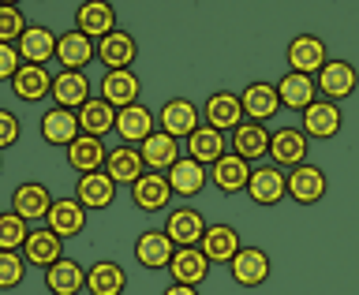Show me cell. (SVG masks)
Returning <instances> with one entry per match:
<instances>
[{"label":"cell","instance_id":"277c9868","mask_svg":"<svg viewBox=\"0 0 359 295\" xmlns=\"http://www.w3.org/2000/svg\"><path fill=\"white\" fill-rule=\"evenodd\" d=\"M307 150H311V139L299 128H292V123H288V128L269 131V165L292 172V168L307 165Z\"/></svg>","mask_w":359,"mask_h":295},{"label":"cell","instance_id":"e0dca14e","mask_svg":"<svg viewBox=\"0 0 359 295\" xmlns=\"http://www.w3.org/2000/svg\"><path fill=\"white\" fill-rule=\"evenodd\" d=\"M101 101H105V105H112V109H128V105H139V94H142V83H139V75L131 71H105L101 75Z\"/></svg>","mask_w":359,"mask_h":295},{"label":"cell","instance_id":"8992f818","mask_svg":"<svg viewBox=\"0 0 359 295\" xmlns=\"http://www.w3.org/2000/svg\"><path fill=\"white\" fill-rule=\"evenodd\" d=\"M314 90H318V97L333 101V105H341L344 97H352L355 90H359V71H355V64H348V60H330L318 75H314Z\"/></svg>","mask_w":359,"mask_h":295},{"label":"cell","instance_id":"ffe728a7","mask_svg":"<svg viewBox=\"0 0 359 295\" xmlns=\"http://www.w3.org/2000/svg\"><path fill=\"white\" fill-rule=\"evenodd\" d=\"M8 86H11V94H15L22 105H38V101H45L49 90H53V71L41 67V64H22Z\"/></svg>","mask_w":359,"mask_h":295},{"label":"cell","instance_id":"7bdbcfd3","mask_svg":"<svg viewBox=\"0 0 359 295\" xmlns=\"http://www.w3.org/2000/svg\"><path fill=\"white\" fill-rule=\"evenodd\" d=\"M22 139V123H19V116L11 109H4L0 105V153L8 150V146H15Z\"/></svg>","mask_w":359,"mask_h":295},{"label":"cell","instance_id":"f1b7e54d","mask_svg":"<svg viewBox=\"0 0 359 295\" xmlns=\"http://www.w3.org/2000/svg\"><path fill=\"white\" fill-rule=\"evenodd\" d=\"M251 168L243 157H236L232 150L221 157V161L210 165V184L221 191V195H240V191H247V179H251Z\"/></svg>","mask_w":359,"mask_h":295},{"label":"cell","instance_id":"ee69618b","mask_svg":"<svg viewBox=\"0 0 359 295\" xmlns=\"http://www.w3.org/2000/svg\"><path fill=\"white\" fill-rule=\"evenodd\" d=\"M19 67H22V56L15 45H0V83H11Z\"/></svg>","mask_w":359,"mask_h":295},{"label":"cell","instance_id":"cb8c5ba5","mask_svg":"<svg viewBox=\"0 0 359 295\" xmlns=\"http://www.w3.org/2000/svg\"><path fill=\"white\" fill-rule=\"evenodd\" d=\"M105 153H109L105 139H94V135H79V139L64 150V161H67V168H72V172L90 176V172H101V165H105Z\"/></svg>","mask_w":359,"mask_h":295},{"label":"cell","instance_id":"6da1fadb","mask_svg":"<svg viewBox=\"0 0 359 295\" xmlns=\"http://www.w3.org/2000/svg\"><path fill=\"white\" fill-rule=\"evenodd\" d=\"M202 128V109L191 97H168L161 109H157V131L172 135L176 142L191 139Z\"/></svg>","mask_w":359,"mask_h":295},{"label":"cell","instance_id":"bcb514c9","mask_svg":"<svg viewBox=\"0 0 359 295\" xmlns=\"http://www.w3.org/2000/svg\"><path fill=\"white\" fill-rule=\"evenodd\" d=\"M0 168H4V153H0Z\"/></svg>","mask_w":359,"mask_h":295},{"label":"cell","instance_id":"ac0fdd59","mask_svg":"<svg viewBox=\"0 0 359 295\" xmlns=\"http://www.w3.org/2000/svg\"><path fill=\"white\" fill-rule=\"evenodd\" d=\"M165 179H168V187H172V198H195V195H202V191H206V184H210V168L198 165V161H191V157L184 153V157H180V161L165 172Z\"/></svg>","mask_w":359,"mask_h":295},{"label":"cell","instance_id":"74e56055","mask_svg":"<svg viewBox=\"0 0 359 295\" xmlns=\"http://www.w3.org/2000/svg\"><path fill=\"white\" fill-rule=\"evenodd\" d=\"M128 288V273H123L120 262H109V258H101L86 269V291L90 295H123Z\"/></svg>","mask_w":359,"mask_h":295},{"label":"cell","instance_id":"4dcf8cb0","mask_svg":"<svg viewBox=\"0 0 359 295\" xmlns=\"http://www.w3.org/2000/svg\"><path fill=\"white\" fill-rule=\"evenodd\" d=\"M101 172H105L112 184H135L142 172H146V165H142V157H139V146H112V150L105 153V165H101Z\"/></svg>","mask_w":359,"mask_h":295},{"label":"cell","instance_id":"7a4b0ae2","mask_svg":"<svg viewBox=\"0 0 359 295\" xmlns=\"http://www.w3.org/2000/svg\"><path fill=\"white\" fill-rule=\"evenodd\" d=\"M247 198L255 206H280L288 198V172L277 165H255L251 179H247Z\"/></svg>","mask_w":359,"mask_h":295},{"label":"cell","instance_id":"83f0119b","mask_svg":"<svg viewBox=\"0 0 359 295\" xmlns=\"http://www.w3.org/2000/svg\"><path fill=\"white\" fill-rule=\"evenodd\" d=\"M240 109H243V120L266 123L269 116H277V112H280L277 86L273 83H247L240 90Z\"/></svg>","mask_w":359,"mask_h":295},{"label":"cell","instance_id":"44dd1931","mask_svg":"<svg viewBox=\"0 0 359 295\" xmlns=\"http://www.w3.org/2000/svg\"><path fill=\"white\" fill-rule=\"evenodd\" d=\"M86 206H79V198H53V206H49V217H45V228L56 232L60 240H72V235H79L86 228Z\"/></svg>","mask_w":359,"mask_h":295},{"label":"cell","instance_id":"2e32d148","mask_svg":"<svg viewBox=\"0 0 359 295\" xmlns=\"http://www.w3.org/2000/svg\"><path fill=\"white\" fill-rule=\"evenodd\" d=\"M75 30L86 34L90 41H101L116 30V8L105 4V0H86V4L75 8Z\"/></svg>","mask_w":359,"mask_h":295},{"label":"cell","instance_id":"3957f363","mask_svg":"<svg viewBox=\"0 0 359 295\" xmlns=\"http://www.w3.org/2000/svg\"><path fill=\"white\" fill-rule=\"evenodd\" d=\"M341 128H344L341 105H333V101H325V97H318L314 105H307V109L299 112V131L307 135V139H314V142L337 139V135H341Z\"/></svg>","mask_w":359,"mask_h":295},{"label":"cell","instance_id":"f546056e","mask_svg":"<svg viewBox=\"0 0 359 295\" xmlns=\"http://www.w3.org/2000/svg\"><path fill=\"white\" fill-rule=\"evenodd\" d=\"M56 109H72L79 112L90 101V78L83 71H56L53 75V90H49Z\"/></svg>","mask_w":359,"mask_h":295},{"label":"cell","instance_id":"836d02e7","mask_svg":"<svg viewBox=\"0 0 359 295\" xmlns=\"http://www.w3.org/2000/svg\"><path fill=\"white\" fill-rule=\"evenodd\" d=\"M90 60H94V41L86 34H79L72 27L56 38V64H60V71H83Z\"/></svg>","mask_w":359,"mask_h":295},{"label":"cell","instance_id":"603a6c76","mask_svg":"<svg viewBox=\"0 0 359 295\" xmlns=\"http://www.w3.org/2000/svg\"><path fill=\"white\" fill-rule=\"evenodd\" d=\"M154 131H157V112H150L146 105H128L116 112V135L123 146H142Z\"/></svg>","mask_w":359,"mask_h":295},{"label":"cell","instance_id":"f6af8a7d","mask_svg":"<svg viewBox=\"0 0 359 295\" xmlns=\"http://www.w3.org/2000/svg\"><path fill=\"white\" fill-rule=\"evenodd\" d=\"M161 295H198V288H187V284H168Z\"/></svg>","mask_w":359,"mask_h":295},{"label":"cell","instance_id":"7c38bea8","mask_svg":"<svg viewBox=\"0 0 359 295\" xmlns=\"http://www.w3.org/2000/svg\"><path fill=\"white\" fill-rule=\"evenodd\" d=\"M176 254V243L165 235V228H146L135 240V262H139L146 273H157V269H168Z\"/></svg>","mask_w":359,"mask_h":295},{"label":"cell","instance_id":"5bb4252c","mask_svg":"<svg viewBox=\"0 0 359 295\" xmlns=\"http://www.w3.org/2000/svg\"><path fill=\"white\" fill-rule=\"evenodd\" d=\"M325 191H330V179L318 165H299L288 172V198L296 202V206H314V202L325 198Z\"/></svg>","mask_w":359,"mask_h":295},{"label":"cell","instance_id":"9a60e30c","mask_svg":"<svg viewBox=\"0 0 359 295\" xmlns=\"http://www.w3.org/2000/svg\"><path fill=\"white\" fill-rule=\"evenodd\" d=\"M165 235L176 247H198V240L206 235V217L195 206H176L165 217Z\"/></svg>","mask_w":359,"mask_h":295},{"label":"cell","instance_id":"484cf974","mask_svg":"<svg viewBox=\"0 0 359 295\" xmlns=\"http://www.w3.org/2000/svg\"><path fill=\"white\" fill-rule=\"evenodd\" d=\"M240 247V232L232 224H206V235L198 240V251L210 258V266H229Z\"/></svg>","mask_w":359,"mask_h":295},{"label":"cell","instance_id":"4fadbf2b","mask_svg":"<svg viewBox=\"0 0 359 295\" xmlns=\"http://www.w3.org/2000/svg\"><path fill=\"white\" fill-rule=\"evenodd\" d=\"M38 135H41V142L45 146H72L79 135V112H72V109H56V105H49L41 112V120H38Z\"/></svg>","mask_w":359,"mask_h":295},{"label":"cell","instance_id":"f35d334b","mask_svg":"<svg viewBox=\"0 0 359 295\" xmlns=\"http://www.w3.org/2000/svg\"><path fill=\"white\" fill-rule=\"evenodd\" d=\"M79 131L94 135V139H105V135L116 131V109L105 105L101 97H90L83 109H79Z\"/></svg>","mask_w":359,"mask_h":295},{"label":"cell","instance_id":"d6a6232c","mask_svg":"<svg viewBox=\"0 0 359 295\" xmlns=\"http://www.w3.org/2000/svg\"><path fill=\"white\" fill-rule=\"evenodd\" d=\"M273 86H277V101H280V109L303 112L307 105H314V101H318V90H314V78H311V75L285 71Z\"/></svg>","mask_w":359,"mask_h":295},{"label":"cell","instance_id":"8d00e7d4","mask_svg":"<svg viewBox=\"0 0 359 295\" xmlns=\"http://www.w3.org/2000/svg\"><path fill=\"white\" fill-rule=\"evenodd\" d=\"M116 184L105 176V172H90V176H79V184H75V198H79V206H86V210H109L112 202H116Z\"/></svg>","mask_w":359,"mask_h":295},{"label":"cell","instance_id":"b9f144b4","mask_svg":"<svg viewBox=\"0 0 359 295\" xmlns=\"http://www.w3.org/2000/svg\"><path fill=\"white\" fill-rule=\"evenodd\" d=\"M27 27L30 22L22 19V11L15 4H0V45H15Z\"/></svg>","mask_w":359,"mask_h":295},{"label":"cell","instance_id":"60d3db41","mask_svg":"<svg viewBox=\"0 0 359 295\" xmlns=\"http://www.w3.org/2000/svg\"><path fill=\"white\" fill-rule=\"evenodd\" d=\"M27 277V258L19 251H0V291H11Z\"/></svg>","mask_w":359,"mask_h":295},{"label":"cell","instance_id":"ba28073f","mask_svg":"<svg viewBox=\"0 0 359 295\" xmlns=\"http://www.w3.org/2000/svg\"><path fill=\"white\" fill-rule=\"evenodd\" d=\"M202 123L213 131H221V135H232L243 123L240 94H232V90H213L206 97V105H202Z\"/></svg>","mask_w":359,"mask_h":295},{"label":"cell","instance_id":"d4e9b609","mask_svg":"<svg viewBox=\"0 0 359 295\" xmlns=\"http://www.w3.org/2000/svg\"><path fill=\"white\" fill-rule=\"evenodd\" d=\"M19 254L27 258V266L49 269V266H56L64 258V240L41 224V228H30V235H27V243H22Z\"/></svg>","mask_w":359,"mask_h":295},{"label":"cell","instance_id":"1f68e13d","mask_svg":"<svg viewBox=\"0 0 359 295\" xmlns=\"http://www.w3.org/2000/svg\"><path fill=\"white\" fill-rule=\"evenodd\" d=\"M45 288L49 295H83L86 291V269L83 262H75V258H60L56 266L45 269Z\"/></svg>","mask_w":359,"mask_h":295},{"label":"cell","instance_id":"7402d4cb","mask_svg":"<svg viewBox=\"0 0 359 295\" xmlns=\"http://www.w3.org/2000/svg\"><path fill=\"white\" fill-rule=\"evenodd\" d=\"M56 38H60V34H53L49 27L30 22V27L22 30V38L15 41L22 64H41V67H49V60H56Z\"/></svg>","mask_w":359,"mask_h":295},{"label":"cell","instance_id":"e575fe53","mask_svg":"<svg viewBox=\"0 0 359 295\" xmlns=\"http://www.w3.org/2000/svg\"><path fill=\"white\" fill-rule=\"evenodd\" d=\"M139 157H142V165H146V172H168L180 157V142L172 139V135H165V131H154L150 139H146L139 146Z\"/></svg>","mask_w":359,"mask_h":295},{"label":"cell","instance_id":"30bf717a","mask_svg":"<svg viewBox=\"0 0 359 295\" xmlns=\"http://www.w3.org/2000/svg\"><path fill=\"white\" fill-rule=\"evenodd\" d=\"M135 56H139V41H135V34L120 30V27L109 38L94 41V60L105 64V71H128L135 64Z\"/></svg>","mask_w":359,"mask_h":295},{"label":"cell","instance_id":"ab89813d","mask_svg":"<svg viewBox=\"0 0 359 295\" xmlns=\"http://www.w3.org/2000/svg\"><path fill=\"white\" fill-rule=\"evenodd\" d=\"M30 235V224L11 210H0V251H22Z\"/></svg>","mask_w":359,"mask_h":295},{"label":"cell","instance_id":"4316f807","mask_svg":"<svg viewBox=\"0 0 359 295\" xmlns=\"http://www.w3.org/2000/svg\"><path fill=\"white\" fill-rule=\"evenodd\" d=\"M210 258L198 251V247H176L172 262H168V273H172V284H187V288H198L202 280L210 277Z\"/></svg>","mask_w":359,"mask_h":295},{"label":"cell","instance_id":"8fae6325","mask_svg":"<svg viewBox=\"0 0 359 295\" xmlns=\"http://www.w3.org/2000/svg\"><path fill=\"white\" fill-rule=\"evenodd\" d=\"M131 206L142 213H165L172 206V187H168L165 172H142L131 184Z\"/></svg>","mask_w":359,"mask_h":295},{"label":"cell","instance_id":"d6986e66","mask_svg":"<svg viewBox=\"0 0 359 295\" xmlns=\"http://www.w3.org/2000/svg\"><path fill=\"white\" fill-rule=\"evenodd\" d=\"M229 150H232L236 157H243L247 165H255V161H262V157H269V131H266V123L243 120L240 128L229 135Z\"/></svg>","mask_w":359,"mask_h":295},{"label":"cell","instance_id":"52a82bcc","mask_svg":"<svg viewBox=\"0 0 359 295\" xmlns=\"http://www.w3.org/2000/svg\"><path fill=\"white\" fill-rule=\"evenodd\" d=\"M11 213H19L27 224H38L49 217V206H53V191L41 184V179H22V184L11 191Z\"/></svg>","mask_w":359,"mask_h":295},{"label":"cell","instance_id":"d590c367","mask_svg":"<svg viewBox=\"0 0 359 295\" xmlns=\"http://www.w3.org/2000/svg\"><path fill=\"white\" fill-rule=\"evenodd\" d=\"M184 142H187L184 150H187L191 161H198V165H206V168L229 153V135L213 131V128H206V123H202V128L191 135V139H184Z\"/></svg>","mask_w":359,"mask_h":295},{"label":"cell","instance_id":"5b68a950","mask_svg":"<svg viewBox=\"0 0 359 295\" xmlns=\"http://www.w3.org/2000/svg\"><path fill=\"white\" fill-rule=\"evenodd\" d=\"M285 60H288V71L314 78L325 64H330V49H325V41L318 34H296L285 49Z\"/></svg>","mask_w":359,"mask_h":295},{"label":"cell","instance_id":"9c48e42d","mask_svg":"<svg viewBox=\"0 0 359 295\" xmlns=\"http://www.w3.org/2000/svg\"><path fill=\"white\" fill-rule=\"evenodd\" d=\"M229 273L240 288H262L269 273H273V262H269V254L262 247H240L236 258L229 262Z\"/></svg>","mask_w":359,"mask_h":295}]
</instances>
